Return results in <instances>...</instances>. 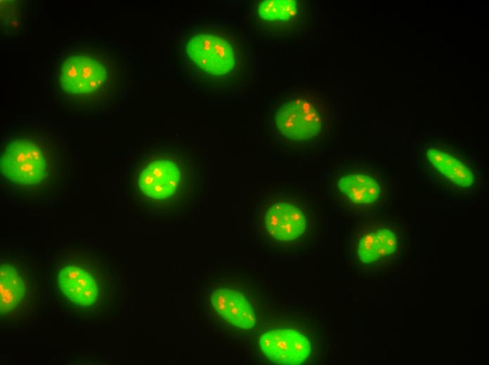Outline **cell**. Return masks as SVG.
I'll use <instances>...</instances> for the list:
<instances>
[{
    "instance_id": "6da1fadb",
    "label": "cell",
    "mask_w": 489,
    "mask_h": 365,
    "mask_svg": "<svg viewBox=\"0 0 489 365\" xmlns=\"http://www.w3.org/2000/svg\"><path fill=\"white\" fill-rule=\"evenodd\" d=\"M177 38L176 72L194 93L232 96L244 93L254 77L252 44L235 22L200 18L174 30Z\"/></svg>"
},
{
    "instance_id": "7a4b0ae2",
    "label": "cell",
    "mask_w": 489,
    "mask_h": 365,
    "mask_svg": "<svg viewBox=\"0 0 489 365\" xmlns=\"http://www.w3.org/2000/svg\"><path fill=\"white\" fill-rule=\"evenodd\" d=\"M49 83L56 103L82 114L118 109L131 87L132 61L117 43L77 44L53 54Z\"/></svg>"
},
{
    "instance_id": "3957f363",
    "label": "cell",
    "mask_w": 489,
    "mask_h": 365,
    "mask_svg": "<svg viewBox=\"0 0 489 365\" xmlns=\"http://www.w3.org/2000/svg\"><path fill=\"white\" fill-rule=\"evenodd\" d=\"M20 126L1 146V193L22 204L51 201L66 187L65 142L49 126Z\"/></svg>"
},
{
    "instance_id": "277c9868",
    "label": "cell",
    "mask_w": 489,
    "mask_h": 365,
    "mask_svg": "<svg viewBox=\"0 0 489 365\" xmlns=\"http://www.w3.org/2000/svg\"><path fill=\"white\" fill-rule=\"evenodd\" d=\"M337 102L319 87L284 88L269 105L266 126L269 138L280 152L308 157L327 152L339 131Z\"/></svg>"
},
{
    "instance_id": "5b68a950",
    "label": "cell",
    "mask_w": 489,
    "mask_h": 365,
    "mask_svg": "<svg viewBox=\"0 0 489 365\" xmlns=\"http://www.w3.org/2000/svg\"><path fill=\"white\" fill-rule=\"evenodd\" d=\"M412 161L421 181L457 204H478L488 194L481 153L452 132H419L413 140Z\"/></svg>"
},
{
    "instance_id": "8992f818",
    "label": "cell",
    "mask_w": 489,
    "mask_h": 365,
    "mask_svg": "<svg viewBox=\"0 0 489 365\" xmlns=\"http://www.w3.org/2000/svg\"><path fill=\"white\" fill-rule=\"evenodd\" d=\"M185 145H155L139 153L127 175L130 193L156 210L181 206L198 192L197 157Z\"/></svg>"
},
{
    "instance_id": "52a82bcc",
    "label": "cell",
    "mask_w": 489,
    "mask_h": 365,
    "mask_svg": "<svg viewBox=\"0 0 489 365\" xmlns=\"http://www.w3.org/2000/svg\"><path fill=\"white\" fill-rule=\"evenodd\" d=\"M254 215L257 240L271 256L295 260L314 248L316 207L303 191L270 190L256 205Z\"/></svg>"
},
{
    "instance_id": "ba28073f",
    "label": "cell",
    "mask_w": 489,
    "mask_h": 365,
    "mask_svg": "<svg viewBox=\"0 0 489 365\" xmlns=\"http://www.w3.org/2000/svg\"><path fill=\"white\" fill-rule=\"evenodd\" d=\"M324 181L328 200L340 213L349 217L386 211L402 194L388 166L365 154L342 156L326 170Z\"/></svg>"
},
{
    "instance_id": "9c48e42d",
    "label": "cell",
    "mask_w": 489,
    "mask_h": 365,
    "mask_svg": "<svg viewBox=\"0 0 489 365\" xmlns=\"http://www.w3.org/2000/svg\"><path fill=\"white\" fill-rule=\"evenodd\" d=\"M53 271V291L60 312L86 321L104 317L112 296L105 260L88 250L71 251L55 260Z\"/></svg>"
},
{
    "instance_id": "30bf717a",
    "label": "cell",
    "mask_w": 489,
    "mask_h": 365,
    "mask_svg": "<svg viewBox=\"0 0 489 365\" xmlns=\"http://www.w3.org/2000/svg\"><path fill=\"white\" fill-rule=\"evenodd\" d=\"M346 245L353 267L370 272L395 271L408 252V222L398 211L358 217L348 224Z\"/></svg>"
},
{
    "instance_id": "8fae6325",
    "label": "cell",
    "mask_w": 489,
    "mask_h": 365,
    "mask_svg": "<svg viewBox=\"0 0 489 365\" xmlns=\"http://www.w3.org/2000/svg\"><path fill=\"white\" fill-rule=\"evenodd\" d=\"M1 323L19 326L31 323L40 312L41 276L18 255L1 256Z\"/></svg>"
},
{
    "instance_id": "7c38bea8",
    "label": "cell",
    "mask_w": 489,
    "mask_h": 365,
    "mask_svg": "<svg viewBox=\"0 0 489 365\" xmlns=\"http://www.w3.org/2000/svg\"><path fill=\"white\" fill-rule=\"evenodd\" d=\"M254 32L274 41H290L310 33L315 23V4L307 0H258L249 4Z\"/></svg>"
},
{
    "instance_id": "4fadbf2b",
    "label": "cell",
    "mask_w": 489,
    "mask_h": 365,
    "mask_svg": "<svg viewBox=\"0 0 489 365\" xmlns=\"http://www.w3.org/2000/svg\"><path fill=\"white\" fill-rule=\"evenodd\" d=\"M262 355L278 364H303L313 356L314 345L310 336L301 329L273 326L262 332L258 339Z\"/></svg>"
},
{
    "instance_id": "5bb4252c",
    "label": "cell",
    "mask_w": 489,
    "mask_h": 365,
    "mask_svg": "<svg viewBox=\"0 0 489 365\" xmlns=\"http://www.w3.org/2000/svg\"><path fill=\"white\" fill-rule=\"evenodd\" d=\"M209 303L219 318L233 328L249 330L258 321L252 300L241 290L230 286H216L209 295Z\"/></svg>"
}]
</instances>
